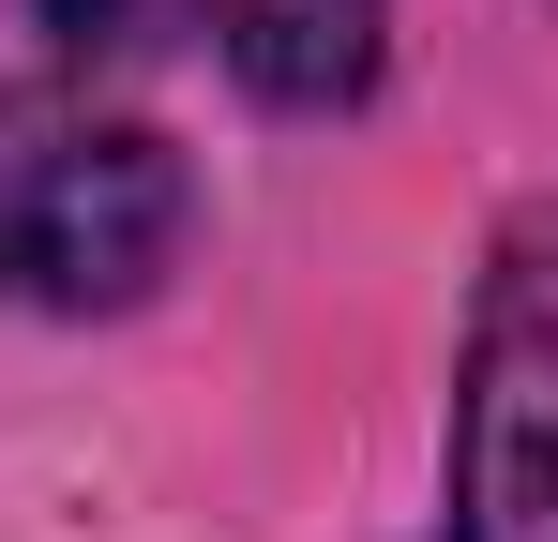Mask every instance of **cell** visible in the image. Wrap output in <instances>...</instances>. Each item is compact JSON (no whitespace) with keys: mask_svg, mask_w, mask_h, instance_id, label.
Segmentation results:
<instances>
[{"mask_svg":"<svg viewBox=\"0 0 558 542\" xmlns=\"http://www.w3.org/2000/svg\"><path fill=\"white\" fill-rule=\"evenodd\" d=\"M182 257V151L92 90H0V301L121 317Z\"/></svg>","mask_w":558,"mask_h":542,"instance_id":"obj_1","label":"cell"},{"mask_svg":"<svg viewBox=\"0 0 558 542\" xmlns=\"http://www.w3.org/2000/svg\"><path fill=\"white\" fill-rule=\"evenodd\" d=\"M453 542H558V196H529L483 242V286H468Z\"/></svg>","mask_w":558,"mask_h":542,"instance_id":"obj_2","label":"cell"},{"mask_svg":"<svg viewBox=\"0 0 558 542\" xmlns=\"http://www.w3.org/2000/svg\"><path fill=\"white\" fill-rule=\"evenodd\" d=\"M196 30L227 46V76L257 90V106H363L377 76V30H392V0H196Z\"/></svg>","mask_w":558,"mask_h":542,"instance_id":"obj_3","label":"cell"},{"mask_svg":"<svg viewBox=\"0 0 558 542\" xmlns=\"http://www.w3.org/2000/svg\"><path fill=\"white\" fill-rule=\"evenodd\" d=\"M76 61H151V46H182L196 30V0H31Z\"/></svg>","mask_w":558,"mask_h":542,"instance_id":"obj_4","label":"cell"}]
</instances>
